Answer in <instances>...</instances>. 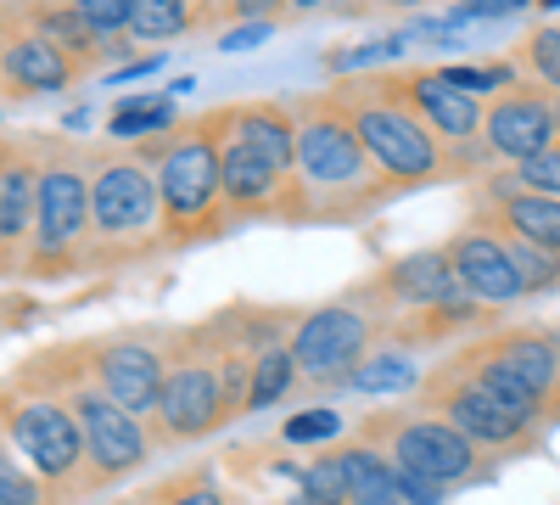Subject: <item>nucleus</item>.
Listing matches in <instances>:
<instances>
[{"mask_svg": "<svg viewBox=\"0 0 560 505\" xmlns=\"http://www.w3.org/2000/svg\"><path fill=\"white\" fill-rule=\"evenodd\" d=\"M90 377L102 382V393H113L129 416L152 422L158 416V399L168 382V332H113V337H90L79 343Z\"/></svg>", "mask_w": 560, "mask_h": 505, "instance_id": "f8f14e48", "label": "nucleus"}, {"mask_svg": "<svg viewBox=\"0 0 560 505\" xmlns=\"http://www.w3.org/2000/svg\"><path fill=\"white\" fill-rule=\"evenodd\" d=\"M303 382L298 371V354L292 343H269L258 359H253V388H247V410H269L280 399H292V388Z\"/></svg>", "mask_w": 560, "mask_h": 505, "instance_id": "393cba45", "label": "nucleus"}, {"mask_svg": "<svg viewBox=\"0 0 560 505\" xmlns=\"http://www.w3.org/2000/svg\"><path fill=\"white\" fill-rule=\"evenodd\" d=\"M337 467H342V483H348V505H404V489H398V467L387 461L382 449L370 444H337Z\"/></svg>", "mask_w": 560, "mask_h": 505, "instance_id": "412c9836", "label": "nucleus"}, {"mask_svg": "<svg viewBox=\"0 0 560 505\" xmlns=\"http://www.w3.org/2000/svg\"><path fill=\"white\" fill-rule=\"evenodd\" d=\"M516 186L522 192H538V197H560V147H549L533 163H522L516 169Z\"/></svg>", "mask_w": 560, "mask_h": 505, "instance_id": "c9c22d12", "label": "nucleus"}, {"mask_svg": "<svg viewBox=\"0 0 560 505\" xmlns=\"http://www.w3.org/2000/svg\"><path fill=\"white\" fill-rule=\"evenodd\" d=\"M62 494L45 483L39 472H23L18 467V455H7L0 461V505H57Z\"/></svg>", "mask_w": 560, "mask_h": 505, "instance_id": "c756f323", "label": "nucleus"}, {"mask_svg": "<svg viewBox=\"0 0 560 505\" xmlns=\"http://www.w3.org/2000/svg\"><path fill=\"white\" fill-rule=\"evenodd\" d=\"M387 84L398 90V96L427 118V129L443 141L448 152V169L454 174H471L477 163H488V141H482V102L465 96V90H454L438 68H409V73H387Z\"/></svg>", "mask_w": 560, "mask_h": 505, "instance_id": "ddd939ff", "label": "nucleus"}, {"mask_svg": "<svg viewBox=\"0 0 560 505\" xmlns=\"http://www.w3.org/2000/svg\"><path fill=\"white\" fill-rule=\"evenodd\" d=\"M202 12H208V0H135V18H129V39H179V34H191L202 28Z\"/></svg>", "mask_w": 560, "mask_h": 505, "instance_id": "b1692460", "label": "nucleus"}, {"mask_svg": "<svg viewBox=\"0 0 560 505\" xmlns=\"http://www.w3.org/2000/svg\"><path fill=\"white\" fill-rule=\"evenodd\" d=\"M179 118H174V96H118L107 107V141H124V147H147L158 135H168Z\"/></svg>", "mask_w": 560, "mask_h": 505, "instance_id": "4be33fe9", "label": "nucleus"}, {"mask_svg": "<svg viewBox=\"0 0 560 505\" xmlns=\"http://www.w3.org/2000/svg\"><path fill=\"white\" fill-rule=\"evenodd\" d=\"M482 141L499 163H533L538 152L560 147V124H555V96L544 84H527L516 79L510 90H499V96L488 102L482 113Z\"/></svg>", "mask_w": 560, "mask_h": 505, "instance_id": "4468645a", "label": "nucleus"}, {"mask_svg": "<svg viewBox=\"0 0 560 505\" xmlns=\"http://www.w3.org/2000/svg\"><path fill=\"white\" fill-rule=\"evenodd\" d=\"M140 505H236V500H230V489H219L213 478L191 472V478H174V483H163L152 500H140Z\"/></svg>", "mask_w": 560, "mask_h": 505, "instance_id": "2f4dec72", "label": "nucleus"}, {"mask_svg": "<svg viewBox=\"0 0 560 505\" xmlns=\"http://www.w3.org/2000/svg\"><path fill=\"white\" fill-rule=\"evenodd\" d=\"M353 393H364V399H393V393H409V388H420V365H415V348H398V343H387V348H376L359 371H353V382H348Z\"/></svg>", "mask_w": 560, "mask_h": 505, "instance_id": "5701e85b", "label": "nucleus"}, {"mask_svg": "<svg viewBox=\"0 0 560 505\" xmlns=\"http://www.w3.org/2000/svg\"><path fill=\"white\" fill-rule=\"evenodd\" d=\"M382 7H420V0H382Z\"/></svg>", "mask_w": 560, "mask_h": 505, "instance_id": "58836bf2", "label": "nucleus"}, {"mask_svg": "<svg viewBox=\"0 0 560 505\" xmlns=\"http://www.w3.org/2000/svg\"><path fill=\"white\" fill-rule=\"evenodd\" d=\"M438 73H443L454 90H465V96H477V102H482V96L493 102L499 90H510V84L522 79L510 62H448V68H438Z\"/></svg>", "mask_w": 560, "mask_h": 505, "instance_id": "c85d7f7f", "label": "nucleus"}, {"mask_svg": "<svg viewBox=\"0 0 560 505\" xmlns=\"http://www.w3.org/2000/svg\"><path fill=\"white\" fill-rule=\"evenodd\" d=\"M448 365H454V371H465V377H471L477 388H488L499 404H510L516 416H527L533 427H549V422H555V410H549V404H544V399H538V393H533V388L516 377V371H510V365H499V359H493V354H488L477 337L465 343L459 354H448Z\"/></svg>", "mask_w": 560, "mask_h": 505, "instance_id": "aec40b11", "label": "nucleus"}, {"mask_svg": "<svg viewBox=\"0 0 560 505\" xmlns=\"http://www.w3.org/2000/svg\"><path fill=\"white\" fill-rule=\"evenodd\" d=\"M359 444L382 449L393 467H409V472L432 478L443 489L493 472L488 449H477L459 427H448L443 416H432V410H420V404H382V410H370V416L359 422Z\"/></svg>", "mask_w": 560, "mask_h": 505, "instance_id": "6e6552de", "label": "nucleus"}, {"mask_svg": "<svg viewBox=\"0 0 560 505\" xmlns=\"http://www.w3.org/2000/svg\"><path fill=\"white\" fill-rule=\"evenodd\" d=\"M370 292L387 303L393 320H409V314H432V309H448V303H465L459 269L448 259V248H420V253H404L393 264H382L376 275H364Z\"/></svg>", "mask_w": 560, "mask_h": 505, "instance_id": "2eb2a0df", "label": "nucleus"}, {"mask_svg": "<svg viewBox=\"0 0 560 505\" xmlns=\"http://www.w3.org/2000/svg\"><path fill=\"white\" fill-rule=\"evenodd\" d=\"M404 45H409V34H393V39H370V45H348V51H325V68H331V73H342V79H353L359 68H376V62H393V57H404Z\"/></svg>", "mask_w": 560, "mask_h": 505, "instance_id": "7c9ffc66", "label": "nucleus"}, {"mask_svg": "<svg viewBox=\"0 0 560 505\" xmlns=\"http://www.w3.org/2000/svg\"><path fill=\"white\" fill-rule=\"evenodd\" d=\"M393 337V314L387 303L370 292V282H353L342 298L331 303H314L298 314L292 326V354H298V371L308 388H348L353 371Z\"/></svg>", "mask_w": 560, "mask_h": 505, "instance_id": "423d86ee", "label": "nucleus"}, {"mask_svg": "<svg viewBox=\"0 0 560 505\" xmlns=\"http://www.w3.org/2000/svg\"><path fill=\"white\" fill-rule=\"evenodd\" d=\"M0 73H7V96H51V90H68L84 79V68L51 45L34 28H12L7 23V51H0Z\"/></svg>", "mask_w": 560, "mask_h": 505, "instance_id": "a211bd4d", "label": "nucleus"}, {"mask_svg": "<svg viewBox=\"0 0 560 505\" xmlns=\"http://www.w3.org/2000/svg\"><path fill=\"white\" fill-rule=\"evenodd\" d=\"M337 433H342V416H337V410H325V404L298 410V416H287V427H280L287 444H337Z\"/></svg>", "mask_w": 560, "mask_h": 505, "instance_id": "473e14b6", "label": "nucleus"}, {"mask_svg": "<svg viewBox=\"0 0 560 505\" xmlns=\"http://www.w3.org/2000/svg\"><path fill=\"white\" fill-rule=\"evenodd\" d=\"M0 422H7V444L23 449L28 472H39L57 494H90V449L68 399H57L39 382H23L7 393Z\"/></svg>", "mask_w": 560, "mask_h": 505, "instance_id": "9d476101", "label": "nucleus"}, {"mask_svg": "<svg viewBox=\"0 0 560 505\" xmlns=\"http://www.w3.org/2000/svg\"><path fill=\"white\" fill-rule=\"evenodd\" d=\"M90 264V158L68 141H39V214L23 275H62Z\"/></svg>", "mask_w": 560, "mask_h": 505, "instance_id": "1a4fd4ad", "label": "nucleus"}, {"mask_svg": "<svg viewBox=\"0 0 560 505\" xmlns=\"http://www.w3.org/2000/svg\"><path fill=\"white\" fill-rule=\"evenodd\" d=\"M493 231H499V225H493ZM499 237L510 242V259H516V269H522L527 298L560 287V253H549V248H538V242H527V237H516V231H499Z\"/></svg>", "mask_w": 560, "mask_h": 505, "instance_id": "cd10ccee", "label": "nucleus"}, {"mask_svg": "<svg viewBox=\"0 0 560 505\" xmlns=\"http://www.w3.org/2000/svg\"><path fill=\"white\" fill-rule=\"evenodd\" d=\"M34 214H39V147L12 135L0 147V264H7V275L28 269Z\"/></svg>", "mask_w": 560, "mask_h": 505, "instance_id": "f3484780", "label": "nucleus"}, {"mask_svg": "<svg viewBox=\"0 0 560 505\" xmlns=\"http://www.w3.org/2000/svg\"><path fill=\"white\" fill-rule=\"evenodd\" d=\"M68 7L96 28L102 39H124L129 34V18H135V0H68Z\"/></svg>", "mask_w": 560, "mask_h": 505, "instance_id": "72a5a7b5", "label": "nucleus"}, {"mask_svg": "<svg viewBox=\"0 0 560 505\" xmlns=\"http://www.w3.org/2000/svg\"><path fill=\"white\" fill-rule=\"evenodd\" d=\"M443 248H448V259H454V269H459L465 292H471L477 303L504 309V303H522V298H527L522 269H516V259H510V242L493 231L482 214H477L471 225H459V231H454Z\"/></svg>", "mask_w": 560, "mask_h": 505, "instance_id": "dca6fc26", "label": "nucleus"}, {"mask_svg": "<svg viewBox=\"0 0 560 505\" xmlns=\"http://www.w3.org/2000/svg\"><path fill=\"white\" fill-rule=\"evenodd\" d=\"M158 68H163V51H152V57H135V62L113 68V84H129V79H140V73H158Z\"/></svg>", "mask_w": 560, "mask_h": 505, "instance_id": "4c0bfd02", "label": "nucleus"}, {"mask_svg": "<svg viewBox=\"0 0 560 505\" xmlns=\"http://www.w3.org/2000/svg\"><path fill=\"white\" fill-rule=\"evenodd\" d=\"M163 248V192L152 163L129 152L90 158V259L124 264Z\"/></svg>", "mask_w": 560, "mask_h": 505, "instance_id": "39448f33", "label": "nucleus"}, {"mask_svg": "<svg viewBox=\"0 0 560 505\" xmlns=\"http://www.w3.org/2000/svg\"><path fill=\"white\" fill-rule=\"evenodd\" d=\"M510 68L527 73L533 84H544L549 96H560V28H533V34L516 45Z\"/></svg>", "mask_w": 560, "mask_h": 505, "instance_id": "bb28decb", "label": "nucleus"}, {"mask_svg": "<svg viewBox=\"0 0 560 505\" xmlns=\"http://www.w3.org/2000/svg\"><path fill=\"white\" fill-rule=\"evenodd\" d=\"M522 12H533V0H454L443 23L465 28V23H499V18H522Z\"/></svg>", "mask_w": 560, "mask_h": 505, "instance_id": "f704fd0d", "label": "nucleus"}, {"mask_svg": "<svg viewBox=\"0 0 560 505\" xmlns=\"http://www.w3.org/2000/svg\"><path fill=\"white\" fill-rule=\"evenodd\" d=\"M415 404H420V410H432V416H443L448 427H459L465 438H471L477 449H488V455L527 449V444H538V433H544V427H533L527 416H516L510 404H499L488 388H477L465 371H454L448 359L432 365V371L420 377Z\"/></svg>", "mask_w": 560, "mask_h": 505, "instance_id": "9b49d317", "label": "nucleus"}, {"mask_svg": "<svg viewBox=\"0 0 560 505\" xmlns=\"http://www.w3.org/2000/svg\"><path fill=\"white\" fill-rule=\"evenodd\" d=\"M555 124H560V96H555Z\"/></svg>", "mask_w": 560, "mask_h": 505, "instance_id": "ea45409f", "label": "nucleus"}, {"mask_svg": "<svg viewBox=\"0 0 560 505\" xmlns=\"http://www.w3.org/2000/svg\"><path fill=\"white\" fill-rule=\"evenodd\" d=\"M331 90H337L348 124L359 129V141H364L370 163L382 169V180H387L393 197H398V192H420V186H432V180L454 174L443 141L427 129V118H420V113L398 96V90L387 84V73L342 79V84H331Z\"/></svg>", "mask_w": 560, "mask_h": 505, "instance_id": "7ed1b4c3", "label": "nucleus"}, {"mask_svg": "<svg viewBox=\"0 0 560 505\" xmlns=\"http://www.w3.org/2000/svg\"><path fill=\"white\" fill-rule=\"evenodd\" d=\"M292 113H298V186H292L298 225H359L370 208L393 197L331 84L292 96Z\"/></svg>", "mask_w": 560, "mask_h": 505, "instance_id": "f257e3e1", "label": "nucleus"}, {"mask_svg": "<svg viewBox=\"0 0 560 505\" xmlns=\"http://www.w3.org/2000/svg\"><path fill=\"white\" fill-rule=\"evenodd\" d=\"M482 219L499 225V231H516V237L560 253V197L522 192L516 174H493L482 186Z\"/></svg>", "mask_w": 560, "mask_h": 505, "instance_id": "6ab92c4d", "label": "nucleus"}, {"mask_svg": "<svg viewBox=\"0 0 560 505\" xmlns=\"http://www.w3.org/2000/svg\"><path fill=\"white\" fill-rule=\"evenodd\" d=\"M230 422L236 416H230V393H224V371H219L213 320L208 326L168 332V382L158 399V416L147 422L152 444H197Z\"/></svg>", "mask_w": 560, "mask_h": 505, "instance_id": "0eeeda50", "label": "nucleus"}, {"mask_svg": "<svg viewBox=\"0 0 560 505\" xmlns=\"http://www.w3.org/2000/svg\"><path fill=\"white\" fill-rule=\"evenodd\" d=\"M269 34H275V18H264V23H242V28H224L219 51H253V45H264Z\"/></svg>", "mask_w": 560, "mask_h": 505, "instance_id": "e433bc0d", "label": "nucleus"}, {"mask_svg": "<svg viewBox=\"0 0 560 505\" xmlns=\"http://www.w3.org/2000/svg\"><path fill=\"white\" fill-rule=\"evenodd\" d=\"M292 483H298L292 505H348V483H342V467H337V449H319L314 461H303Z\"/></svg>", "mask_w": 560, "mask_h": 505, "instance_id": "a878e982", "label": "nucleus"}, {"mask_svg": "<svg viewBox=\"0 0 560 505\" xmlns=\"http://www.w3.org/2000/svg\"><path fill=\"white\" fill-rule=\"evenodd\" d=\"M28 382H39V388H51L57 399H68V410L79 416L84 449H90V489L124 483L129 472L147 467L152 427L140 422V416H129L113 393H102V382L90 377L79 343L73 348H51L39 365H28Z\"/></svg>", "mask_w": 560, "mask_h": 505, "instance_id": "20e7f679", "label": "nucleus"}, {"mask_svg": "<svg viewBox=\"0 0 560 505\" xmlns=\"http://www.w3.org/2000/svg\"><path fill=\"white\" fill-rule=\"evenodd\" d=\"M236 107H208L197 118H179L168 135L135 147L152 163L163 192V248H197L230 231L224 208V141Z\"/></svg>", "mask_w": 560, "mask_h": 505, "instance_id": "f03ea898", "label": "nucleus"}]
</instances>
